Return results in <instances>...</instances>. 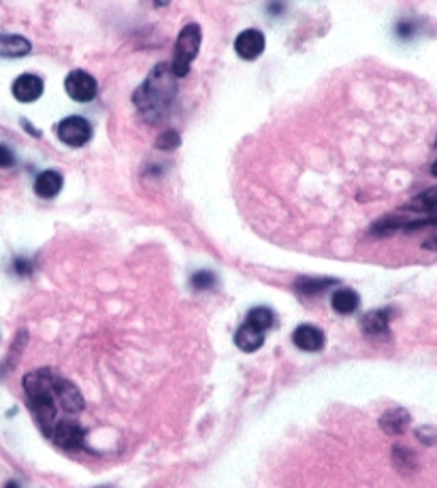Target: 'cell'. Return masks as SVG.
<instances>
[{
  "instance_id": "1",
  "label": "cell",
  "mask_w": 437,
  "mask_h": 488,
  "mask_svg": "<svg viewBox=\"0 0 437 488\" xmlns=\"http://www.w3.org/2000/svg\"><path fill=\"white\" fill-rule=\"evenodd\" d=\"M177 77L171 71V64H156L151 73L146 77V81L135 90L133 103L139 111V116L149 122L158 124L171 109L175 96H177Z\"/></svg>"
},
{
  "instance_id": "2",
  "label": "cell",
  "mask_w": 437,
  "mask_h": 488,
  "mask_svg": "<svg viewBox=\"0 0 437 488\" xmlns=\"http://www.w3.org/2000/svg\"><path fill=\"white\" fill-rule=\"evenodd\" d=\"M201 26L199 24H188L179 30L177 41H175V49H173V62H171V71L175 77H186L199 49H201Z\"/></svg>"
},
{
  "instance_id": "3",
  "label": "cell",
  "mask_w": 437,
  "mask_h": 488,
  "mask_svg": "<svg viewBox=\"0 0 437 488\" xmlns=\"http://www.w3.org/2000/svg\"><path fill=\"white\" fill-rule=\"evenodd\" d=\"M58 137L69 148H81L92 139V124L81 116H69L58 124Z\"/></svg>"
},
{
  "instance_id": "4",
  "label": "cell",
  "mask_w": 437,
  "mask_h": 488,
  "mask_svg": "<svg viewBox=\"0 0 437 488\" xmlns=\"http://www.w3.org/2000/svg\"><path fill=\"white\" fill-rule=\"evenodd\" d=\"M64 90L77 103H90L99 94L96 79L86 71H71L64 79Z\"/></svg>"
},
{
  "instance_id": "5",
  "label": "cell",
  "mask_w": 437,
  "mask_h": 488,
  "mask_svg": "<svg viewBox=\"0 0 437 488\" xmlns=\"http://www.w3.org/2000/svg\"><path fill=\"white\" fill-rule=\"evenodd\" d=\"M49 439L64 450H79L84 446V429L75 420H58L49 433Z\"/></svg>"
},
{
  "instance_id": "6",
  "label": "cell",
  "mask_w": 437,
  "mask_h": 488,
  "mask_svg": "<svg viewBox=\"0 0 437 488\" xmlns=\"http://www.w3.org/2000/svg\"><path fill=\"white\" fill-rule=\"evenodd\" d=\"M235 51L243 60H256L265 51V34L256 28H248L237 34L235 39Z\"/></svg>"
},
{
  "instance_id": "7",
  "label": "cell",
  "mask_w": 437,
  "mask_h": 488,
  "mask_svg": "<svg viewBox=\"0 0 437 488\" xmlns=\"http://www.w3.org/2000/svg\"><path fill=\"white\" fill-rule=\"evenodd\" d=\"M56 399H58V405H60V412L73 416V414H79L84 410V397L81 392L77 390L75 384H71L69 380L60 377L56 380Z\"/></svg>"
},
{
  "instance_id": "8",
  "label": "cell",
  "mask_w": 437,
  "mask_h": 488,
  "mask_svg": "<svg viewBox=\"0 0 437 488\" xmlns=\"http://www.w3.org/2000/svg\"><path fill=\"white\" fill-rule=\"evenodd\" d=\"M11 90L19 103H34L43 96V79L32 73H24L13 81Z\"/></svg>"
},
{
  "instance_id": "9",
  "label": "cell",
  "mask_w": 437,
  "mask_h": 488,
  "mask_svg": "<svg viewBox=\"0 0 437 488\" xmlns=\"http://www.w3.org/2000/svg\"><path fill=\"white\" fill-rule=\"evenodd\" d=\"M292 341L303 352H318L324 345V332L313 325H301L292 332Z\"/></svg>"
},
{
  "instance_id": "10",
  "label": "cell",
  "mask_w": 437,
  "mask_h": 488,
  "mask_svg": "<svg viewBox=\"0 0 437 488\" xmlns=\"http://www.w3.org/2000/svg\"><path fill=\"white\" fill-rule=\"evenodd\" d=\"M62 190V175L58 171H43L39 173V177L34 179V192L41 198H54L58 196Z\"/></svg>"
},
{
  "instance_id": "11",
  "label": "cell",
  "mask_w": 437,
  "mask_h": 488,
  "mask_svg": "<svg viewBox=\"0 0 437 488\" xmlns=\"http://www.w3.org/2000/svg\"><path fill=\"white\" fill-rule=\"evenodd\" d=\"M380 427L386 435H401L410 427V414L403 407H393L380 418Z\"/></svg>"
},
{
  "instance_id": "12",
  "label": "cell",
  "mask_w": 437,
  "mask_h": 488,
  "mask_svg": "<svg viewBox=\"0 0 437 488\" xmlns=\"http://www.w3.org/2000/svg\"><path fill=\"white\" fill-rule=\"evenodd\" d=\"M32 49L30 41L19 34H0V58H24Z\"/></svg>"
},
{
  "instance_id": "13",
  "label": "cell",
  "mask_w": 437,
  "mask_h": 488,
  "mask_svg": "<svg viewBox=\"0 0 437 488\" xmlns=\"http://www.w3.org/2000/svg\"><path fill=\"white\" fill-rule=\"evenodd\" d=\"M235 343L243 352H256L265 343V332L246 322V325L239 326V330L235 335Z\"/></svg>"
},
{
  "instance_id": "14",
  "label": "cell",
  "mask_w": 437,
  "mask_h": 488,
  "mask_svg": "<svg viewBox=\"0 0 437 488\" xmlns=\"http://www.w3.org/2000/svg\"><path fill=\"white\" fill-rule=\"evenodd\" d=\"M391 325V310H376L363 316L361 328L365 335H386Z\"/></svg>"
},
{
  "instance_id": "15",
  "label": "cell",
  "mask_w": 437,
  "mask_h": 488,
  "mask_svg": "<svg viewBox=\"0 0 437 488\" xmlns=\"http://www.w3.org/2000/svg\"><path fill=\"white\" fill-rule=\"evenodd\" d=\"M331 305H333V310H335L337 314L348 316V314H354V312L358 310L361 299H358V295H356L354 290H350V288H339V290H335V295H333V299H331Z\"/></svg>"
},
{
  "instance_id": "16",
  "label": "cell",
  "mask_w": 437,
  "mask_h": 488,
  "mask_svg": "<svg viewBox=\"0 0 437 488\" xmlns=\"http://www.w3.org/2000/svg\"><path fill=\"white\" fill-rule=\"evenodd\" d=\"M337 282L335 280H331V278H301V280H296V290L301 293V295H307V297H313V295H320V293H324L326 288H331V286H335Z\"/></svg>"
},
{
  "instance_id": "17",
  "label": "cell",
  "mask_w": 437,
  "mask_h": 488,
  "mask_svg": "<svg viewBox=\"0 0 437 488\" xmlns=\"http://www.w3.org/2000/svg\"><path fill=\"white\" fill-rule=\"evenodd\" d=\"M408 209H414V211H421V213H429V215H437V185L436 188H429L423 194H418L408 205Z\"/></svg>"
},
{
  "instance_id": "18",
  "label": "cell",
  "mask_w": 437,
  "mask_h": 488,
  "mask_svg": "<svg viewBox=\"0 0 437 488\" xmlns=\"http://www.w3.org/2000/svg\"><path fill=\"white\" fill-rule=\"evenodd\" d=\"M246 322L265 332L267 328H271L273 322H276V314H273L269 307H254V310L248 314V320H246Z\"/></svg>"
},
{
  "instance_id": "19",
  "label": "cell",
  "mask_w": 437,
  "mask_h": 488,
  "mask_svg": "<svg viewBox=\"0 0 437 488\" xmlns=\"http://www.w3.org/2000/svg\"><path fill=\"white\" fill-rule=\"evenodd\" d=\"M393 463H395V467L401 474H412L416 469V457H414V452L408 450V448H401V446H397L393 450Z\"/></svg>"
},
{
  "instance_id": "20",
  "label": "cell",
  "mask_w": 437,
  "mask_h": 488,
  "mask_svg": "<svg viewBox=\"0 0 437 488\" xmlns=\"http://www.w3.org/2000/svg\"><path fill=\"white\" fill-rule=\"evenodd\" d=\"M190 286L194 290H211L216 286V275L211 271H196L192 278H190Z\"/></svg>"
},
{
  "instance_id": "21",
  "label": "cell",
  "mask_w": 437,
  "mask_h": 488,
  "mask_svg": "<svg viewBox=\"0 0 437 488\" xmlns=\"http://www.w3.org/2000/svg\"><path fill=\"white\" fill-rule=\"evenodd\" d=\"M179 143H181L179 133H177V131H173V128L164 131V133L156 139V148H158V150H166V152L177 150V148H179Z\"/></svg>"
},
{
  "instance_id": "22",
  "label": "cell",
  "mask_w": 437,
  "mask_h": 488,
  "mask_svg": "<svg viewBox=\"0 0 437 488\" xmlns=\"http://www.w3.org/2000/svg\"><path fill=\"white\" fill-rule=\"evenodd\" d=\"M32 269H34V267H32V260H28V258H21V256H19V258L13 260V271H15L19 278H28V275L32 273Z\"/></svg>"
},
{
  "instance_id": "23",
  "label": "cell",
  "mask_w": 437,
  "mask_h": 488,
  "mask_svg": "<svg viewBox=\"0 0 437 488\" xmlns=\"http://www.w3.org/2000/svg\"><path fill=\"white\" fill-rule=\"evenodd\" d=\"M416 435H418V439H421L423 444H437V431L436 429L423 427V429H418V431H416Z\"/></svg>"
},
{
  "instance_id": "24",
  "label": "cell",
  "mask_w": 437,
  "mask_h": 488,
  "mask_svg": "<svg viewBox=\"0 0 437 488\" xmlns=\"http://www.w3.org/2000/svg\"><path fill=\"white\" fill-rule=\"evenodd\" d=\"M414 32H416V26H414L412 21H399V24H397V34H399L401 39H412Z\"/></svg>"
},
{
  "instance_id": "25",
  "label": "cell",
  "mask_w": 437,
  "mask_h": 488,
  "mask_svg": "<svg viewBox=\"0 0 437 488\" xmlns=\"http://www.w3.org/2000/svg\"><path fill=\"white\" fill-rule=\"evenodd\" d=\"M15 164V156H13V152L6 148V146H2L0 143V168H9V166H13Z\"/></svg>"
},
{
  "instance_id": "26",
  "label": "cell",
  "mask_w": 437,
  "mask_h": 488,
  "mask_svg": "<svg viewBox=\"0 0 437 488\" xmlns=\"http://www.w3.org/2000/svg\"><path fill=\"white\" fill-rule=\"evenodd\" d=\"M425 250H437V222L431 226V235L423 241Z\"/></svg>"
},
{
  "instance_id": "27",
  "label": "cell",
  "mask_w": 437,
  "mask_h": 488,
  "mask_svg": "<svg viewBox=\"0 0 437 488\" xmlns=\"http://www.w3.org/2000/svg\"><path fill=\"white\" fill-rule=\"evenodd\" d=\"M284 11V4L280 2V0H273L271 4H269V13H273V15H280Z\"/></svg>"
},
{
  "instance_id": "28",
  "label": "cell",
  "mask_w": 437,
  "mask_h": 488,
  "mask_svg": "<svg viewBox=\"0 0 437 488\" xmlns=\"http://www.w3.org/2000/svg\"><path fill=\"white\" fill-rule=\"evenodd\" d=\"M149 2H154L156 6H166V4H169L171 0H149Z\"/></svg>"
},
{
  "instance_id": "29",
  "label": "cell",
  "mask_w": 437,
  "mask_h": 488,
  "mask_svg": "<svg viewBox=\"0 0 437 488\" xmlns=\"http://www.w3.org/2000/svg\"><path fill=\"white\" fill-rule=\"evenodd\" d=\"M431 175H436V177H437V161H436V163H433V166H431Z\"/></svg>"
},
{
  "instance_id": "30",
  "label": "cell",
  "mask_w": 437,
  "mask_h": 488,
  "mask_svg": "<svg viewBox=\"0 0 437 488\" xmlns=\"http://www.w3.org/2000/svg\"><path fill=\"white\" fill-rule=\"evenodd\" d=\"M4 488H19V487H17L15 482H9V484H6V487H4Z\"/></svg>"
},
{
  "instance_id": "31",
  "label": "cell",
  "mask_w": 437,
  "mask_h": 488,
  "mask_svg": "<svg viewBox=\"0 0 437 488\" xmlns=\"http://www.w3.org/2000/svg\"><path fill=\"white\" fill-rule=\"evenodd\" d=\"M101 488H109V487H101Z\"/></svg>"
}]
</instances>
